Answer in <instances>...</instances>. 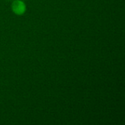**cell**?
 I'll list each match as a JSON object with an SVG mask.
<instances>
[{
  "instance_id": "1",
  "label": "cell",
  "mask_w": 125,
  "mask_h": 125,
  "mask_svg": "<svg viewBox=\"0 0 125 125\" xmlns=\"http://www.w3.org/2000/svg\"><path fill=\"white\" fill-rule=\"evenodd\" d=\"M12 10L17 15H21L26 12V4L21 0H15L12 3Z\"/></svg>"
},
{
  "instance_id": "2",
  "label": "cell",
  "mask_w": 125,
  "mask_h": 125,
  "mask_svg": "<svg viewBox=\"0 0 125 125\" xmlns=\"http://www.w3.org/2000/svg\"><path fill=\"white\" fill-rule=\"evenodd\" d=\"M8 1H10V0H8Z\"/></svg>"
}]
</instances>
